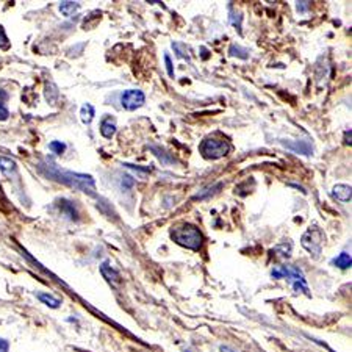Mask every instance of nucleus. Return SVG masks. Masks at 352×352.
<instances>
[{
  "label": "nucleus",
  "mask_w": 352,
  "mask_h": 352,
  "mask_svg": "<svg viewBox=\"0 0 352 352\" xmlns=\"http://www.w3.org/2000/svg\"><path fill=\"white\" fill-rule=\"evenodd\" d=\"M40 171L52 179V180H57L61 182L63 185H67V187L74 188V190H79L82 193H86L89 196H97L96 194V182L92 179V175L89 174H80V172H74V171H66L61 169L60 166H57L52 161H44L40 166Z\"/></svg>",
  "instance_id": "nucleus-1"
},
{
  "label": "nucleus",
  "mask_w": 352,
  "mask_h": 352,
  "mask_svg": "<svg viewBox=\"0 0 352 352\" xmlns=\"http://www.w3.org/2000/svg\"><path fill=\"white\" fill-rule=\"evenodd\" d=\"M169 236L179 246L191 251H199L203 244L202 232L190 222H180V224L172 226V229L169 230Z\"/></svg>",
  "instance_id": "nucleus-2"
},
{
  "label": "nucleus",
  "mask_w": 352,
  "mask_h": 352,
  "mask_svg": "<svg viewBox=\"0 0 352 352\" xmlns=\"http://www.w3.org/2000/svg\"><path fill=\"white\" fill-rule=\"evenodd\" d=\"M271 275L274 277V279H288V282L293 285L294 291L310 296V291H308V287L305 282V275L298 266H293V265L277 266L271 271Z\"/></svg>",
  "instance_id": "nucleus-3"
},
{
  "label": "nucleus",
  "mask_w": 352,
  "mask_h": 352,
  "mask_svg": "<svg viewBox=\"0 0 352 352\" xmlns=\"http://www.w3.org/2000/svg\"><path fill=\"white\" fill-rule=\"evenodd\" d=\"M230 149V143L224 138L208 136L199 144V154L205 160H219L222 157H227Z\"/></svg>",
  "instance_id": "nucleus-4"
},
{
  "label": "nucleus",
  "mask_w": 352,
  "mask_h": 352,
  "mask_svg": "<svg viewBox=\"0 0 352 352\" xmlns=\"http://www.w3.org/2000/svg\"><path fill=\"white\" fill-rule=\"evenodd\" d=\"M326 241V235L320 227H310L301 238V244L302 248L313 257V258H320L323 252V244Z\"/></svg>",
  "instance_id": "nucleus-5"
},
{
  "label": "nucleus",
  "mask_w": 352,
  "mask_h": 352,
  "mask_svg": "<svg viewBox=\"0 0 352 352\" xmlns=\"http://www.w3.org/2000/svg\"><path fill=\"white\" fill-rule=\"evenodd\" d=\"M144 102H146V96H144V92L139 89H127L122 92V96H121V105L128 111H133V110L143 107Z\"/></svg>",
  "instance_id": "nucleus-6"
},
{
  "label": "nucleus",
  "mask_w": 352,
  "mask_h": 352,
  "mask_svg": "<svg viewBox=\"0 0 352 352\" xmlns=\"http://www.w3.org/2000/svg\"><path fill=\"white\" fill-rule=\"evenodd\" d=\"M100 274H102V277L107 280V284L110 287H113V288H119L121 287V284H122L121 274L115 268H111L108 262H103L100 265Z\"/></svg>",
  "instance_id": "nucleus-7"
},
{
  "label": "nucleus",
  "mask_w": 352,
  "mask_h": 352,
  "mask_svg": "<svg viewBox=\"0 0 352 352\" xmlns=\"http://www.w3.org/2000/svg\"><path fill=\"white\" fill-rule=\"evenodd\" d=\"M116 130H118V125H116V119L113 116H105L102 121H100V133L103 138L107 139H111L115 135H116Z\"/></svg>",
  "instance_id": "nucleus-8"
},
{
  "label": "nucleus",
  "mask_w": 352,
  "mask_h": 352,
  "mask_svg": "<svg viewBox=\"0 0 352 352\" xmlns=\"http://www.w3.org/2000/svg\"><path fill=\"white\" fill-rule=\"evenodd\" d=\"M282 144L287 147V149H290L296 154H302V155H311L313 154V146L308 141H293V143L282 141Z\"/></svg>",
  "instance_id": "nucleus-9"
},
{
  "label": "nucleus",
  "mask_w": 352,
  "mask_h": 352,
  "mask_svg": "<svg viewBox=\"0 0 352 352\" xmlns=\"http://www.w3.org/2000/svg\"><path fill=\"white\" fill-rule=\"evenodd\" d=\"M0 171L8 179H13L17 174V163L13 158L0 157Z\"/></svg>",
  "instance_id": "nucleus-10"
},
{
  "label": "nucleus",
  "mask_w": 352,
  "mask_h": 352,
  "mask_svg": "<svg viewBox=\"0 0 352 352\" xmlns=\"http://www.w3.org/2000/svg\"><path fill=\"white\" fill-rule=\"evenodd\" d=\"M332 196L335 197L337 200L346 203L350 202V196H352V188L350 185H335L332 190Z\"/></svg>",
  "instance_id": "nucleus-11"
},
{
  "label": "nucleus",
  "mask_w": 352,
  "mask_h": 352,
  "mask_svg": "<svg viewBox=\"0 0 352 352\" xmlns=\"http://www.w3.org/2000/svg\"><path fill=\"white\" fill-rule=\"evenodd\" d=\"M58 207H60L61 215L67 216L71 221H77L79 219V212H77L76 205H74L71 200H66V199L58 200Z\"/></svg>",
  "instance_id": "nucleus-12"
},
{
  "label": "nucleus",
  "mask_w": 352,
  "mask_h": 352,
  "mask_svg": "<svg viewBox=\"0 0 352 352\" xmlns=\"http://www.w3.org/2000/svg\"><path fill=\"white\" fill-rule=\"evenodd\" d=\"M94 116H96V110H94V107H92L91 103H86V105H83L82 107V110H80V119H82V122L83 124H91V121L94 119Z\"/></svg>",
  "instance_id": "nucleus-13"
},
{
  "label": "nucleus",
  "mask_w": 352,
  "mask_h": 352,
  "mask_svg": "<svg viewBox=\"0 0 352 352\" xmlns=\"http://www.w3.org/2000/svg\"><path fill=\"white\" fill-rule=\"evenodd\" d=\"M332 265H335L337 268H340V269H347V268H350V265H352V260H350V255L347 254V252H341L338 257H335L332 260Z\"/></svg>",
  "instance_id": "nucleus-14"
},
{
  "label": "nucleus",
  "mask_w": 352,
  "mask_h": 352,
  "mask_svg": "<svg viewBox=\"0 0 352 352\" xmlns=\"http://www.w3.org/2000/svg\"><path fill=\"white\" fill-rule=\"evenodd\" d=\"M38 299L43 304H46L47 307H50V308H58L61 305V301L58 298H55V296L49 294V293H40L38 294Z\"/></svg>",
  "instance_id": "nucleus-15"
},
{
  "label": "nucleus",
  "mask_w": 352,
  "mask_h": 352,
  "mask_svg": "<svg viewBox=\"0 0 352 352\" xmlns=\"http://www.w3.org/2000/svg\"><path fill=\"white\" fill-rule=\"evenodd\" d=\"M58 8H60V11H61L63 16L69 17V16H72L74 13H76L80 8V4H77V2H61Z\"/></svg>",
  "instance_id": "nucleus-16"
},
{
  "label": "nucleus",
  "mask_w": 352,
  "mask_h": 352,
  "mask_svg": "<svg viewBox=\"0 0 352 352\" xmlns=\"http://www.w3.org/2000/svg\"><path fill=\"white\" fill-rule=\"evenodd\" d=\"M8 99V94L4 91V89H0V121H7L8 116H10V111L5 105V100Z\"/></svg>",
  "instance_id": "nucleus-17"
},
{
  "label": "nucleus",
  "mask_w": 352,
  "mask_h": 352,
  "mask_svg": "<svg viewBox=\"0 0 352 352\" xmlns=\"http://www.w3.org/2000/svg\"><path fill=\"white\" fill-rule=\"evenodd\" d=\"M221 188H222V183H216V185H213V187H208V188H205V190H203L202 193L196 194V196H194V199H196V200L207 199V197L213 196V194H215L218 190H221Z\"/></svg>",
  "instance_id": "nucleus-18"
},
{
  "label": "nucleus",
  "mask_w": 352,
  "mask_h": 352,
  "mask_svg": "<svg viewBox=\"0 0 352 352\" xmlns=\"http://www.w3.org/2000/svg\"><path fill=\"white\" fill-rule=\"evenodd\" d=\"M151 149L155 152V155L161 160V163H164V164H168V163H174V158L171 157V155H168L166 154L163 149H160V147H157V146H151Z\"/></svg>",
  "instance_id": "nucleus-19"
},
{
  "label": "nucleus",
  "mask_w": 352,
  "mask_h": 352,
  "mask_svg": "<svg viewBox=\"0 0 352 352\" xmlns=\"http://www.w3.org/2000/svg\"><path fill=\"white\" fill-rule=\"evenodd\" d=\"M249 52L246 50V49H243V47H239V46H232L230 47V55L232 57H238V58H243V60H246L249 55H248Z\"/></svg>",
  "instance_id": "nucleus-20"
},
{
  "label": "nucleus",
  "mask_w": 352,
  "mask_h": 352,
  "mask_svg": "<svg viewBox=\"0 0 352 352\" xmlns=\"http://www.w3.org/2000/svg\"><path fill=\"white\" fill-rule=\"evenodd\" d=\"M49 149L53 152V154H57V155H63L64 151H66V144H63L61 141H52L49 144Z\"/></svg>",
  "instance_id": "nucleus-21"
},
{
  "label": "nucleus",
  "mask_w": 352,
  "mask_h": 352,
  "mask_svg": "<svg viewBox=\"0 0 352 352\" xmlns=\"http://www.w3.org/2000/svg\"><path fill=\"white\" fill-rule=\"evenodd\" d=\"M241 21H243L241 13H235V11L230 13V22H232L233 27H236V30H238L239 33H241Z\"/></svg>",
  "instance_id": "nucleus-22"
},
{
  "label": "nucleus",
  "mask_w": 352,
  "mask_h": 352,
  "mask_svg": "<svg viewBox=\"0 0 352 352\" xmlns=\"http://www.w3.org/2000/svg\"><path fill=\"white\" fill-rule=\"evenodd\" d=\"M0 49H2V50L10 49V40H8V36H7L2 25H0Z\"/></svg>",
  "instance_id": "nucleus-23"
},
{
  "label": "nucleus",
  "mask_w": 352,
  "mask_h": 352,
  "mask_svg": "<svg viewBox=\"0 0 352 352\" xmlns=\"http://www.w3.org/2000/svg\"><path fill=\"white\" fill-rule=\"evenodd\" d=\"M124 166H125V168H130V169L139 171V172H151V171H152V166H135V164H130V163H125Z\"/></svg>",
  "instance_id": "nucleus-24"
},
{
  "label": "nucleus",
  "mask_w": 352,
  "mask_h": 352,
  "mask_svg": "<svg viewBox=\"0 0 352 352\" xmlns=\"http://www.w3.org/2000/svg\"><path fill=\"white\" fill-rule=\"evenodd\" d=\"M164 61H166V69H168V76L171 79H174V67H172V61H171V57L168 53L164 55Z\"/></svg>",
  "instance_id": "nucleus-25"
},
{
  "label": "nucleus",
  "mask_w": 352,
  "mask_h": 352,
  "mask_svg": "<svg viewBox=\"0 0 352 352\" xmlns=\"http://www.w3.org/2000/svg\"><path fill=\"white\" fill-rule=\"evenodd\" d=\"M132 185H133V179L128 177V175H125L124 180H122V187H124V188H130Z\"/></svg>",
  "instance_id": "nucleus-26"
},
{
  "label": "nucleus",
  "mask_w": 352,
  "mask_h": 352,
  "mask_svg": "<svg viewBox=\"0 0 352 352\" xmlns=\"http://www.w3.org/2000/svg\"><path fill=\"white\" fill-rule=\"evenodd\" d=\"M10 349V343L4 338H0V352H8Z\"/></svg>",
  "instance_id": "nucleus-27"
},
{
  "label": "nucleus",
  "mask_w": 352,
  "mask_h": 352,
  "mask_svg": "<svg viewBox=\"0 0 352 352\" xmlns=\"http://www.w3.org/2000/svg\"><path fill=\"white\" fill-rule=\"evenodd\" d=\"M308 4H310V2H298V11L304 13V11L308 8Z\"/></svg>",
  "instance_id": "nucleus-28"
},
{
  "label": "nucleus",
  "mask_w": 352,
  "mask_h": 352,
  "mask_svg": "<svg viewBox=\"0 0 352 352\" xmlns=\"http://www.w3.org/2000/svg\"><path fill=\"white\" fill-rule=\"evenodd\" d=\"M219 350H221V352H238V350H235V349H232V347H229V346H221Z\"/></svg>",
  "instance_id": "nucleus-29"
},
{
  "label": "nucleus",
  "mask_w": 352,
  "mask_h": 352,
  "mask_svg": "<svg viewBox=\"0 0 352 352\" xmlns=\"http://www.w3.org/2000/svg\"><path fill=\"white\" fill-rule=\"evenodd\" d=\"M344 143H346V144H350V130L344 132Z\"/></svg>",
  "instance_id": "nucleus-30"
},
{
  "label": "nucleus",
  "mask_w": 352,
  "mask_h": 352,
  "mask_svg": "<svg viewBox=\"0 0 352 352\" xmlns=\"http://www.w3.org/2000/svg\"><path fill=\"white\" fill-rule=\"evenodd\" d=\"M187 352H191V350H187Z\"/></svg>",
  "instance_id": "nucleus-31"
}]
</instances>
